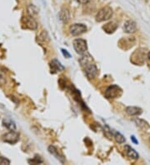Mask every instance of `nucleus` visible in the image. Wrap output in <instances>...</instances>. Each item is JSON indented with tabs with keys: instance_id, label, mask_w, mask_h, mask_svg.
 <instances>
[{
	"instance_id": "nucleus-1",
	"label": "nucleus",
	"mask_w": 150,
	"mask_h": 165,
	"mask_svg": "<svg viewBox=\"0 0 150 165\" xmlns=\"http://www.w3.org/2000/svg\"><path fill=\"white\" fill-rule=\"evenodd\" d=\"M79 63L83 70L84 71L86 76L89 79H94L98 74V68L94 63L93 58L88 53H83L79 59Z\"/></svg>"
},
{
	"instance_id": "nucleus-2",
	"label": "nucleus",
	"mask_w": 150,
	"mask_h": 165,
	"mask_svg": "<svg viewBox=\"0 0 150 165\" xmlns=\"http://www.w3.org/2000/svg\"><path fill=\"white\" fill-rule=\"evenodd\" d=\"M113 12L112 8L109 6L103 7L96 14V21L97 22H104L110 19L113 17Z\"/></svg>"
},
{
	"instance_id": "nucleus-3",
	"label": "nucleus",
	"mask_w": 150,
	"mask_h": 165,
	"mask_svg": "<svg viewBox=\"0 0 150 165\" xmlns=\"http://www.w3.org/2000/svg\"><path fill=\"white\" fill-rule=\"evenodd\" d=\"M74 44V50L76 51V53L79 54H83L85 53L88 50V45H87V42L84 39L82 38H77L73 43Z\"/></svg>"
},
{
	"instance_id": "nucleus-4",
	"label": "nucleus",
	"mask_w": 150,
	"mask_h": 165,
	"mask_svg": "<svg viewBox=\"0 0 150 165\" xmlns=\"http://www.w3.org/2000/svg\"><path fill=\"white\" fill-rule=\"evenodd\" d=\"M122 94V89L117 85H112L109 86V88L106 89L105 91V97L107 98H118V96H120Z\"/></svg>"
},
{
	"instance_id": "nucleus-5",
	"label": "nucleus",
	"mask_w": 150,
	"mask_h": 165,
	"mask_svg": "<svg viewBox=\"0 0 150 165\" xmlns=\"http://www.w3.org/2000/svg\"><path fill=\"white\" fill-rule=\"evenodd\" d=\"M87 31V27L83 24H74L69 28V33L73 36L81 35Z\"/></svg>"
},
{
	"instance_id": "nucleus-6",
	"label": "nucleus",
	"mask_w": 150,
	"mask_h": 165,
	"mask_svg": "<svg viewBox=\"0 0 150 165\" xmlns=\"http://www.w3.org/2000/svg\"><path fill=\"white\" fill-rule=\"evenodd\" d=\"M22 21H23V24L25 25V27L29 29L34 30L38 27V24H37L35 19L33 18V17H31L29 15H28L26 17H24Z\"/></svg>"
},
{
	"instance_id": "nucleus-7",
	"label": "nucleus",
	"mask_w": 150,
	"mask_h": 165,
	"mask_svg": "<svg viewBox=\"0 0 150 165\" xmlns=\"http://www.w3.org/2000/svg\"><path fill=\"white\" fill-rule=\"evenodd\" d=\"M19 139V134L15 131H10L3 136V141L9 143V144H15Z\"/></svg>"
},
{
	"instance_id": "nucleus-8",
	"label": "nucleus",
	"mask_w": 150,
	"mask_h": 165,
	"mask_svg": "<svg viewBox=\"0 0 150 165\" xmlns=\"http://www.w3.org/2000/svg\"><path fill=\"white\" fill-rule=\"evenodd\" d=\"M50 68H51V72L53 74H55V73H58V72H61V71H63L65 69L64 66H63L62 63L56 59H53L51 61Z\"/></svg>"
},
{
	"instance_id": "nucleus-9",
	"label": "nucleus",
	"mask_w": 150,
	"mask_h": 165,
	"mask_svg": "<svg viewBox=\"0 0 150 165\" xmlns=\"http://www.w3.org/2000/svg\"><path fill=\"white\" fill-rule=\"evenodd\" d=\"M48 150L49 152L52 155L55 157L58 160H59V162L62 163H65V158L64 156L63 155L62 153H60L58 149H57V148H55L53 145H50L49 147L48 148Z\"/></svg>"
},
{
	"instance_id": "nucleus-10",
	"label": "nucleus",
	"mask_w": 150,
	"mask_h": 165,
	"mask_svg": "<svg viewBox=\"0 0 150 165\" xmlns=\"http://www.w3.org/2000/svg\"><path fill=\"white\" fill-rule=\"evenodd\" d=\"M124 32L127 33H135L137 30V24L134 21L128 20L124 24Z\"/></svg>"
},
{
	"instance_id": "nucleus-11",
	"label": "nucleus",
	"mask_w": 150,
	"mask_h": 165,
	"mask_svg": "<svg viewBox=\"0 0 150 165\" xmlns=\"http://www.w3.org/2000/svg\"><path fill=\"white\" fill-rule=\"evenodd\" d=\"M59 18L63 24H67L70 20V13L67 9H62L59 13Z\"/></svg>"
},
{
	"instance_id": "nucleus-12",
	"label": "nucleus",
	"mask_w": 150,
	"mask_h": 165,
	"mask_svg": "<svg viewBox=\"0 0 150 165\" xmlns=\"http://www.w3.org/2000/svg\"><path fill=\"white\" fill-rule=\"evenodd\" d=\"M124 150H125V153H126V155L129 158L132 159H138L139 158V155H138V153L136 152L132 147H130L129 145H125V147H124Z\"/></svg>"
},
{
	"instance_id": "nucleus-13",
	"label": "nucleus",
	"mask_w": 150,
	"mask_h": 165,
	"mask_svg": "<svg viewBox=\"0 0 150 165\" xmlns=\"http://www.w3.org/2000/svg\"><path fill=\"white\" fill-rule=\"evenodd\" d=\"M125 111L130 116H138V115H140L142 113V109L138 108V107L135 106H129L127 107Z\"/></svg>"
},
{
	"instance_id": "nucleus-14",
	"label": "nucleus",
	"mask_w": 150,
	"mask_h": 165,
	"mask_svg": "<svg viewBox=\"0 0 150 165\" xmlns=\"http://www.w3.org/2000/svg\"><path fill=\"white\" fill-rule=\"evenodd\" d=\"M3 125L10 131H15L16 130V125L13 121L9 118H4L3 119Z\"/></svg>"
},
{
	"instance_id": "nucleus-15",
	"label": "nucleus",
	"mask_w": 150,
	"mask_h": 165,
	"mask_svg": "<svg viewBox=\"0 0 150 165\" xmlns=\"http://www.w3.org/2000/svg\"><path fill=\"white\" fill-rule=\"evenodd\" d=\"M134 122H135L136 125H137L138 127H139L143 130H145V131L148 129L150 127L148 122H146V121L144 120V119H141V118H136V119H134Z\"/></svg>"
},
{
	"instance_id": "nucleus-16",
	"label": "nucleus",
	"mask_w": 150,
	"mask_h": 165,
	"mask_svg": "<svg viewBox=\"0 0 150 165\" xmlns=\"http://www.w3.org/2000/svg\"><path fill=\"white\" fill-rule=\"evenodd\" d=\"M117 24L113 23V22H111V23H109V24H105L104 26L103 27V29H104V31L108 33H112L117 29Z\"/></svg>"
},
{
	"instance_id": "nucleus-17",
	"label": "nucleus",
	"mask_w": 150,
	"mask_h": 165,
	"mask_svg": "<svg viewBox=\"0 0 150 165\" xmlns=\"http://www.w3.org/2000/svg\"><path fill=\"white\" fill-rule=\"evenodd\" d=\"M111 133H113V138H114V139L116 140L117 143H118V144H123V143L125 142V138H124V135H123L122 133H120L119 132H116L114 130H112Z\"/></svg>"
},
{
	"instance_id": "nucleus-18",
	"label": "nucleus",
	"mask_w": 150,
	"mask_h": 165,
	"mask_svg": "<svg viewBox=\"0 0 150 165\" xmlns=\"http://www.w3.org/2000/svg\"><path fill=\"white\" fill-rule=\"evenodd\" d=\"M27 12H28V14L31 16V17H35L36 15H38V9L33 4H30L27 8Z\"/></svg>"
},
{
	"instance_id": "nucleus-19",
	"label": "nucleus",
	"mask_w": 150,
	"mask_h": 165,
	"mask_svg": "<svg viewBox=\"0 0 150 165\" xmlns=\"http://www.w3.org/2000/svg\"><path fill=\"white\" fill-rule=\"evenodd\" d=\"M38 39L39 41L43 42V43H48L49 41V36H48V33L45 30H43L39 35H38Z\"/></svg>"
},
{
	"instance_id": "nucleus-20",
	"label": "nucleus",
	"mask_w": 150,
	"mask_h": 165,
	"mask_svg": "<svg viewBox=\"0 0 150 165\" xmlns=\"http://www.w3.org/2000/svg\"><path fill=\"white\" fill-rule=\"evenodd\" d=\"M29 162L33 163V164H38V163H43V160L39 159V157H38V159H37V157H35V158L33 159L32 160H29Z\"/></svg>"
},
{
	"instance_id": "nucleus-21",
	"label": "nucleus",
	"mask_w": 150,
	"mask_h": 165,
	"mask_svg": "<svg viewBox=\"0 0 150 165\" xmlns=\"http://www.w3.org/2000/svg\"><path fill=\"white\" fill-rule=\"evenodd\" d=\"M0 164H10V161L6 158H3V157H0Z\"/></svg>"
},
{
	"instance_id": "nucleus-22",
	"label": "nucleus",
	"mask_w": 150,
	"mask_h": 165,
	"mask_svg": "<svg viewBox=\"0 0 150 165\" xmlns=\"http://www.w3.org/2000/svg\"><path fill=\"white\" fill-rule=\"evenodd\" d=\"M61 51H62V53H63V55L65 57V58H67V59H69L71 57V54L69 53H68V51L66 50V49H63V48H62L61 49Z\"/></svg>"
},
{
	"instance_id": "nucleus-23",
	"label": "nucleus",
	"mask_w": 150,
	"mask_h": 165,
	"mask_svg": "<svg viewBox=\"0 0 150 165\" xmlns=\"http://www.w3.org/2000/svg\"><path fill=\"white\" fill-rule=\"evenodd\" d=\"M91 0H77V2L78 3H81V4H87L90 2Z\"/></svg>"
},
{
	"instance_id": "nucleus-24",
	"label": "nucleus",
	"mask_w": 150,
	"mask_h": 165,
	"mask_svg": "<svg viewBox=\"0 0 150 165\" xmlns=\"http://www.w3.org/2000/svg\"><path fill=\"white\" fill-rule=\"evenodd\" d=\"M131 140H132V141L135 144H138V140L136 139V138L134 137V136H131Z\"/></svg>"
},
{
	"instance_id": "nucleus-25",
	"label": "nucleus",
	"mask_w": 150,
	"mask_h": 165,
	"mask_svg": "<svg viewBox=\"0 0 150 165\" xmlns=\"http://www.w3.org/2000/svg\"><path fill=\"white\" fill-rule=\"evenodd\" d=\"M148 59H149V61H150V51L148 52Z\"/></svg>"
},
{
	"instance_id": "nucleus-26",
	"label": "nucleus",
	"mask_w": 150,
	"mask_h": 165,
	"mask_svg": "<svg viewBox=\"0 0 150 165\" xmlns=\"http://www.w3.org/2000/svg\"><path fill=\"white\" fill-rule=\"evenodd\" d=\"M149 142H150V139H149Z\"/></svg>"
}]
</instances>
